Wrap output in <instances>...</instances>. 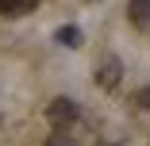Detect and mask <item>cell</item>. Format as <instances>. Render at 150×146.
Wrapping results in <instances>:
<instances>
[{"label": "cell", "mask_w": 150, "mask_h": 146, "mask_svg": "<svg viewBox=\"0 0 150 146\" xmlns=\"http://www.w3.org/2000/svg\"><path fill=\"white\" fill-rule=\"evenodd\" d=\"M46 119H50L58 131H66V127L77 119V104H73L69 96H58V100H50V108H46Z\"/></svg>", "instance_id": "obj_1"}, {"label": "cell", "mask_w": 150, "mask_h": 146, "mask_svg": "<svg viewBox=\"0 0 150 146\" xmlns=\"http://www.w3.org/2000/svg\"><path fill=\"white\" fill-rule=\"evenodd\" d=\"M119 77H123V62H119L115 54H108V58H100V66H96V85L104 92H112L115 85H119Z\"/></svg>", "instance_id": "obj_2"}, {"label": "cell", "mask_w": 150, "mask_h": 146, "mask_svg": "<svg viewBox=\"0 0 150 146\" xmlns=\"http://www.w3.org/2000/svg\"><path fill=\"white\" fill-rule=\"evenodd\" d=\"M127 19L135 27H150V0H131L127 4Z\"/></svg>", "instance_id": "obj_3"}, {"label": "cell", "mask_w": 150, "mask_h": 146, "mask_svg": "<svg viewBox=\"0 0 150 146\" xmlns=\"http://www.w3.org/2000/svg\"><path fill=\"white\" fill-rule=\"evenodd\" d=\"M54 42H58V46L77 50V46H81V31H77L73 23H69V27H58V31H54Z\"/></svg>", "instance_id": "obj_4"}, {"label": "cell", "mask_w": 150, "mask_h": 146, "mask_svg": "<svg viewBox=\"0 0 150 146\" xmlns=\"http://www.w3.org/2000/svg\"><path fill=\"white\" fill-rule=\"evenodd\" d=\"M35 8V0H0V12L4 16H27Z\"/></svg>", "instance_id": "obj_5"}, {"label": "cell", "mask_w": 150, "mask_h": 146, "mask_svg": "<svg viewBox=\"0 0 150 146\" xmlns=\"http://www.w3.org/2000/svg\"><path fill=\"white\" fill-rule=\"evenodd\" d=\"M42 146H77V138H73V135H66V131H58V135H50Z\"/></svg>", "instance_id": "obj_6"}, {"label": "cell", "mask_w": 150, "mask_h": 146, "mask_svg": "<svg viewBox=\"0 0 150 146\" xmlns=\"http://www.w3.org/2000/svg\"><path fill=\"white\" fill-rule=\"evenodd\" d=\"M131 104H135V108H142V111H150V85H142V89L131 96Z\"/></svg>", "instance_id": "obj_7"}, {"label": "cell", "mask_w": 150, "mask_h": 146, "mask_svg": "<svg viewBox=\"0 0 150 146\" xmlns=\"http://www.w3.org/2000/svg\"><path fill=\"white\" fill-rule=\"evenodd\" d=\"M96 146H115V142H96Z\"/></svg>", "instance_id": "obj_8"}, {"label": "cell", "mask_w": 150, "mask_h": 146, "mask_svg": "<svg viewBox=\"0 0 150 146\" xmlns=\"http://www.w3.org/2000/svg\"><path fill=\"white\" fill-rule=\"evenodd\" d=\"M0 123H4V115H0Z\"/></svg>", "instance_id": "obj_9"}]
</instances>
